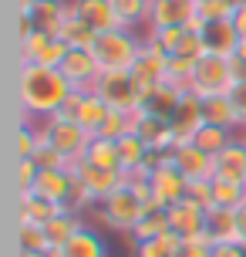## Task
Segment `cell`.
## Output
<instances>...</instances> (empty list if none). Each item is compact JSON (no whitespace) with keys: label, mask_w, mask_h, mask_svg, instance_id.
<instances>
[{"label":"cell","mask_w":246,"mask_h":257,"mask_svg":"<svg viewBox=\"0 0 246 257\" xmlns=\"http://www.w3.org/2000/svg\"><path fill=\"white\" fill-rule=\"evenodd\" d=\"M108 115H112V108H108V105H104L102 98L94 95V91H84V95H81L78 125L84 128V132H88L91 139H94V136L102 132V125H104V118H108Z\"/></svg>","instance_id":"cb8c5ba5"},{"label":"cell","mask_w":246,"mask_h":257,"mask_svg":"<svg viewBox=\"0 0 246 257\" xmlns=\"http://www.w3.org/2000/svg\"><path fill=\"white\" fill-rule=\"evenodd\" d=\"M196 11H199V21H230L233 17V7L226 0H202V4H196Z\"/></svg>","instance_id":"ee69618b"},{"label":"cell","mask_w":246,"mask_h":257,"mask_svg":"<svg viewBox=\"0 0 246 257\" xmlns=\"http://www.w3.org/2000/svg\"><path fill=\"white\" fill-rule=\"evenodd\" d=\"M40 142V125H20L17 128V139H14V149H17V159H30L34 149H38Z\"/></svg>","instance_id":"60d3db41"},{"label":"cell","mask_w":246,"mask_h":257,"mask_svg":"<svg viewBox=\"0 0 246 257\" xmlns=\"http://www.w3.org/2000/svg\"><path fill=\"white\" fill-rule=\"evenodd\" d=\"M61 210H64L61 203H51V200L38 196L34 190L17 193V223H38V227H48Z\"/></svg>","instance_id":"ac0fdd59"},{"label":"cell","mask_w":246,"mask_h":257,"mask_svg":"<svg viewBox=\"0 0 246 257\" xmlns=\"http://www.w3.org/2000/svg\"><path fill=\"white\" fill-rule=\"evenodd\" d=\"M44 125H48V142H51L58 153L68 159V166L71 163H81L84 153H88L91 146V136L78 122H64V118H44Z\"/></svg>","instance_id":"8992f818"},{"label":"cell","mask_w":246,"mask_h":257,"mask_svg":"<svg viewBox=\"0 0 246 257\" xmlns=\"http://www.w3.org/2000/svg\"><path fill=\"white\" fill-rule=\"evenodd\" d=\"M71 14L88 31H94V34H104V31H115L118 27L112 0H71Z\"/></svg>","instance_id":"2e32d148"},{"label":"cell","mask_w":246,"mask_h":257,"mask_svg":"<svg viewBox=\"0 0 246 257\" xmlns=\"http://www.w3.org/2000/svg\"><path fill=\"white\" fill-rule=\"evenodd\" d=\"M179 244H182V237L168 230L162 237H156V240H142V244L135 247V257H172Z\"/></svg>","instance_id":"d590c367"},{"label":"cell","mask_w":246,"mask_h":257,"mask_svg":"<svg viewBox=\"0 0 246 257\" xmlns=\"http://www.w3.org/2000/svg\"><path fill=\"white\" fill-rule=\"evenodd\" d=\"M135 136H138L152 153H172V149H176V132L168 125V118L145 115L138 108H135Z\"/></svg>","instance_id":"4fadbf2b"},{"label":"cell","mask_w":246,"mask_h":257,"mask_svg":"<svg viewBox=\"0 0 246 257\" xmlns=\"http://www.w3.org/2000/svg\"><path fill=\"white\" fill-rule=\"evenodd\" d=\"M74 95L71 81L61 75V68H48V64H20L17 71V98H20V112L30 118H51L58 108Z\"/></svg>","instance_id":"6da1fadb"},{"label":"cell","mask_w":246,"mask_h":257,"mask_svg":"<svg viewBox=\"0 0 246 257\" xmlns=\"http://www.w3.org/2000/svg\"><path fill=\"white\" fill-rule=\"evenodd\" d=\"M236 244L246 247V203L236 210Z\"/></svg>","instance_id":"681fc988"},{"label":"cell","mask_w":246,"mask_h":257,"mask_svg":"<svg viewBox=\"0 0 246 257\" xmlns=\"http://www.w3.org/2000/svg\"><path fill=\"white\" fill-rule=\"evenodd\" d=\"M17 257H48V254H40V250H20Z\"/></svg>","instance_id":"db71d44e"},{"label":"cell","mask_w":246,"mask_h":257,"mask_svg":"<svg viewBox=\"0 0 246 257\" xmlns=\"http://www.w3.org/2000/svg\"><path fill=\"white\" fill-rule=\"evenodd\" d=\"M172 159H176V166L186 173L189 183L212 180V176H216V156H209L206 149H199L196 142H189V146H176V149H172Z\"/></svg>","instance_id":"9a60e30c"},{"label":"cell","mask_w":246,"mask_h":257,"mask_svg":"<svg viewBox=\"0 0 246 257\" xmlns=\"http://www.w3.org/2000/svg\"><path fill=\"white\" fill-rule=\"evenodd\" d=\"M61 75L71 81V88L74 91H91L94 88V81L102 75V64L94 61V54L84 51V48H71L61 64Z\"/></svg>","instance_id":"8fae6325"},{"label":"cell","mask_w":246,"mask_h":257,"mask_svg":"<svg viewBox=\"0 0 246 257\" xmlns=\"http://www.w3.org/2000/svg\"><path fill=\"white\" fill-rule=\"evenodd\" d=\"M94 210H98V220H102L108 230H118V233H125V237H128V233L135 230V223L142 220L145 203L135 196V190H132L128 183H125L122 190L112 193L108 200H102Z\"/></svg>","instance_id":"3957f363"},{"label":"cell","mask_w":246,"mask_h":257,"mask_svg":"<svg viewBox=\"0 0 246 257\" xmlns=\"http://www.w3.org/2000/svg\"><path fill=\"white\" fill-rule=\"evenodd\" d=\"M30 159H34L40 169H68V159L58 153V149H54L48 139L38 142V149H34V156H30Z\"/></svg>","instance_id":"7bdbcfd3"},{"label":"cell","mask_w":246,"mask_h":257,"mask_svg":"<svg viewBox=\"0 0 246 257\" xmlns=\"http://www.w3.org/2000/svg\"><path fill=\"white\" fill-rule=\"evenodd\" d=\"M209 257H246V247L236 244V240H226V244H212Z\"/></svg>","instance_id":"c3c4849f"},{"label":"cell","mask_w":246,"mask_h":257,"mask_svg":"<svg viewBox=\"0 0 246 257\" xmlns=\"http://www.w3.org/2000/svg\"><path fill=\"white\" fill-rule=\"evenodd\" d=\"M115 7V17H118V27H135L148 24V14H152V0H112Z\"/></svg>","instance_id":"f1b7e54d"},{"label":"cell","mask_w":246,"mask_h":257,"mask_svg":"<svg viewBox=\"0 0 246 257\" xmlns=\"http://www.w3.org/2000/svg\"><path fill=\"white\" fill-rule=\"evenodd\" d=\"M17 244H20V250H40V254H48L51 250V237L38 223H17Z\"/></svg>","instance_id":"e575fe53"},{"label":"cell","mask_w":246,"mask_h":257,"mask_svg":"<svg viewBox=\"0 0 246 257\" xmlns=\"http://www.w3.org/2000/svg\"><path fill=\"white\" fill-rule=\"evenodd\" d=\"M34 193L51 200V203L64 206L68 193H71V169H40L38 183H34Z\"/></svg>","instance_id":"603a6c76"},{"label":"cell","mask_w":246,"mask_h":257,"mask_svg":"<svg viewBox=\"0 0 246 257\" xmlns=\"http://www.w3.org/2000/svg\"><path fill=\"white\" fill-rule=\"evenodd\" d=\"M246 203V183H230L212 176V206L222 210H240Z\"/></svg>","instance_id":"1f68e13d"},{"label":"cell","mask_w":246,"mask_h":257,"mask_svg":"<svg viewBox=\"0 0 246 257\" xmlns=\"http://www.w3.org/2000/svg\"><path fill=\"white\" fill-rule=\"evenodd\" d=\"M68 169H71L74 176H81V183L91 190V196H94L98 203H102V200H108L112 193H118L125 183H128V176H125L122 169H102V166L84 163V159H81V163H71Z\"/></svg>","instance_id":"30bf717a"},{"label":"cell","mask_w":246,"mask_h":257,"mask_svg":"<svg viewBox=\"0 0 246 257\" xmlns=\"http://www.w3.org/2000/svg\"><path fill=\"white\" fill-rule=\"evenodd\" d=\"M68 14H71V4H64V0H38L34 11L27 14V17L34 21L38 31H48L51 38H58L64 21H68Z\"/></svg>","instance_id":"7402d4cb"},{"label":"cell","mask_w":246,"mask_h":257,"mask_svg":"<svg viewBox=\"0 0 246 257\" xmlns=\"http://www.w3.org/2000/svg\"><path fill=\"white\" fill-rule=\"evenodd\" d=\"M61 254L64 257H108V244H104L91 227H81V230L61 247Z\"/></svg>","instance_id":"d4e9b609"},{"label":"cell","mask_w":246,"mask_h":257,"mask_svg":"<svg viewBox=\"0 0 246 257\" xmlns=\"http://www.w3.org/2000/svg\"><path fill=\"white\" fill-rule=\"evenodd\" d=\"M38 176H40V166L34 159H17V166H14V186H17V193L34 190Z\"/></svg>","instance_id":"b9f144b4"},{"label":"cell","mask_w":246,"mask_h":257,"mask_svg":"<svg viewBox=\"0 0 246 257\" xmlns=\"http://www.w3.org/2000/svg\"><path fill=\"white\" fill-rule=\"evenodd\" d=\"M81 227H84V223H81L78 213H71V210H61V213H58V217H54L51 223L44 227V230H48V237H51V247H64L68 240H71V237L81 230Z\"/></svg>","instance_id":"4dcf8cb0"},{"label":"cell","mask_w":246,"mask_h":257,"mask_svg":"<svg viewBox=\"0 0 246 257\" xmlns=\"http://www.w3.org/2000/svg\"><path fill=\"white\" fill-rule=\"evenodd\" d=\"M182 95H186V91L172 88V85L145 88V91H138V112H145V115H158V118H172V112H176V105H179Z\"/></svg>","instance_id":"d6986e66"},{"label":"cell","mask_w":246,"mask_h":257,"mask_svg":"<svg viewBox=\"0 0 246 257\" xmlns=\"http://www.w3.org/2000/svg\"><path fill=\"white\" fill-rule=\"evenodd\" d=\"M145 48V38H138L128 27H115L94 38L91 54L102 64V71H132V64L138 61V54Z\"/></svg>","instance_id":"7a4b0ae2"},{"label":"cell","mask_w":246,"mask_h":257,"mask_svg":"<svg viewBox=\"0 0 246 257\" xmlns=\"http://www.w3.org/2000/svg\"><path fill=\"white\" fill-rule=\"evenodd\" d=\"M192 71L196 61H186V58H168V71H166V85L179 91H192Z\"/></svg>","instance_id":"74e56055"},{"label":"cell","mask_w":246,"mask_h":257,"mask_svg":"<svg viewBox=\"0 0 246 257\" xmlns=\"http://www.w3.org/2000/svg\"><path fill=\"white\" fill-rule=\"evenodd\" d=\"M206 122L220 128H233L240 132V118H236V108L230 102V95H216V98H206Z\"/></svg>","instance_id":"f546056e"},{"label":"cell","mask_w":246,"mask_h":257,"mask_svg":"<svg viewBox=\"0 0 246 257\" xmlns=\"http://www.w3.org/2000/svg\"><path fill=\"white\" fill-rule=\"evenodd\" d=\"M148 153H152V149H148L135 132H128L125 139H118V156H122V169H125V176H135V173L145 166Z\"/></svg>","instance_id":"4316f807"},{"label":"cell","mask_w":246,"mask_h":257,"mask_svg":"<svg viewBox=\"0 0 246 257\" xmlns=\"http://www.w3.org/2000/svg\"><path fill=\"white\" fill-rule=\"evenodd\" d=\"M206 206L192 203L189 196L182 200V203L168 206V230L179 233L182 240H196V237H202L206 233Z\"/></svg>","instance_id":"7c38bea8"},{"label":"cell","mask_w":246,"mask_h":257,"mask_svg":"<svg viewBox=\"0 0 246 257\" xmlns=\"http://www.w3.org/2000/svg\"><path fill=\"white\" fill-rule=\"evenodd\" d=\"M209 250H212V240H209V233H202L196 240H182L172 257H209Z\"/></svg>","instance_id":"f6af8a7d"},{"label":"cell","mask_w":246,"mask_h":257,"mask_svg":"<svg viewBox=\"0 0 246 257\" xmlns=\"http://www.w3.org/2000/svg\"><path fill=\"white\" fill-rule=\"evenodd\" d=\"M243 139H246V128H243Z\"/></svg>","instance_id":"9f6ffc18"},{"label":"cell","mask_w":246,"mask_h":257,"mask_svg":"<svg viewBox=\"0 0 246 257\" xmlns=\"http://www.w3.org/2000/svg\"><path fill=\"white\" fill-rule=\"evenodd\" d=\"M168 125L176 132V146H189L199 136V128L206 125V98H199L196 91H186L168 118Z\"/></svg>","instance_id":"52a82bcc"},{"label":"cell","mask_w":246,"mask_h":257,"mask_svg":"<svg viewBox=\"0 0 246 257\" xmlns=\"http://www.w3.org/2000/svg\"><path fill=\"white\" fill-rule=\"evenodd\" d=\"M202 44H206V54H216V58H233L236 48H240V34H236L233 17L230 21H202Z\"/></svg>","instance_id":"e0dca14e"},{"label":"cell","mask_w":246,"mask_h":257,"mask_svg":"<svg viewBox=\"0 0 246 257\" xmlns=\"http://www.w3.org/2000/svg\"><path fill=\"white\" fill-rule=\"evenodd\" d=\"M189 200L209 210V206H212V180H196V183H189Z\"/></svg>","instance_id":"bcb514c9"},{"label":"cell","mask_w":246,"mask_h":257,"mask_svg":"<svg viewBox=\"0 0 246 257\" xmlns=\"http://www.w3.org/2000/svg\"><path fill=\"white\" fill-rule=\"evenodd\" d=\"M233 58H243V61H246V41H240V48H236Z\"/></svg>","instance_id":"f5cc1de1"},{"label":"cell","mask_w":246,"mask_h":257,"mask_svg":"<svg viewBox=\"0 0 246 257\" xmlns=\"http://www.w3.org/2000/svg\"><path fill=\"white\" fill-rule=\"evenodd\" d=\"M162 233H168V206H145L142 220L135 223V230L128 233V247L135 250V247L142 244V240H156V237H162Z\"/></svg>","instance_id":"44dd1931"},{"label":"cell","mask_w":246,"mask_h":257,"mask_svg":"<svg viewBox=\"0 0 246 257\" xmlns=\"http://www.w3.org/2000/svg\"><path fill=\"white\" fill-rule=\"evenodd\" d=\"M51 34L48 31H34L30 38L20 41V64H40V58L48 54V48H51Z\"/></svg>","instance_id":"8d00e7d4"},{"label":"cell","mask_w":246,"mask_h":257,"mask_svg":"<svg viewBox=\"0 0 246 257\" xmlns=\"http://www.w3.org/2000/svg\"><path fill=\"white\" fill-rule=\"evenodd\" d=\"M172 58H186V61H199V58H206V44H202V34L192 31V27H186L182 31L179 44H176V51Z\"/></svg>","instance_id":"f35d334b"},{"label":"cell","mask_w":246,"mask_h":257,"mask_svg":"<svg viewBox=\"0 0 246 257\" xmlns=\"http://www.w3.org/2000/svg\"><path fill=\"white\" fill-rule=\"evenodd\" d=\"M236 85L233 78V64L230 58H216V54H206L196 61L192 71V91L199 98H216V95H230Z\"/></svg>","instance_id":"277c9868"},{"label":"cell","mask_w":246,"mask_h":257,"mask_svg":"<svg viewBox=\"0 0 246 257\" xmlns=\"http://www.w3.org/2000/svg\"><path fill=\"white\" fill-rule=\"evenodd\" d=\"M199 17L196 0H152V14L145 27H189Z\"/></svg>","instance_id":"5bb4252c"},{"label":"cell","mask_w":246,"mask_h":257,"mask_svg":"<svg viewBox=\"0 0 246 257\" xmlns=\"http://www.w3.org/2000/svg\"><path fill=\"white\" fill-rule=\"evenodd\" d=\"M91 91L115 112H135L138 108V85L128 71H102Z\"/></svg>","instance_id":"5b68a950"},{"label":"cell","mask_w":246,"mask_h":257,"mask_svg":"<svg viewBox=\"0 0 246 257\" xmlns=\"http://www.w3.org/2000/svg\"><path fill=\"white\" fill-rule=\"evenodd\" d=\"M206 233H209V240H212V244L236 240V210L209 206V213H206Z\"/></svg>","instance_id":"484cf974"},{"label":"cell","mask_w":246,"mask_h":257,"mask_svg":"<svg viewBox=\"0 0 246 257\" xmlns=\"http://www.w3.org/2000/svg\"><path fill=\"white\" fill-rule=\"evenodd\" d=\"M168 58H172V54H166L162 48H158V44L145 41V48H142V54H138V61L132 64V71H128V75L135 78L138 91H145V88H156V85H166Z\"/></svg>","instance_id":"9c48e42d"},{"label":"cell","mask_w":246,"mask_h":257,"mask_svg":"<svg viewBox=\"0 0 246 257\" xmlns=\"http://www.w3.org/2000/svg\"><path fill=\"white\" fill-rule=\"evenodd\" d=\"M148 183H152V193H156L158 206H176L189 196V180H186V173L176 166L172 153H168L166 159H162V166L148 176Z\"/></svg>","instance_id":"ba28073f"},{"label":"cell","mask_w":246,"mask_h":257,"mask_svg":"<svg viewBox=\"0 0 246 257\" xmlns=\"http://www.w3.org/2000/svg\"><path fill=\"white\" fill-rule=\"evenodd\" d=\"M233 24H236V34H240V41H246V7L233 11Z\"/></svg>","instance_id":"f907efd6"},{"label":"cell","mask_w":246,"mask_h":257,"mask_svg":"<svg viewBox=\"0 0 246 257\" xmlns=\"http://www.w3.org/2000/svg\"><path fill=\"white\" fill-rule=\"evenodd\" d=\"M88 206H98V200L91 196V190L81 183V176H74L71 173V193H68V200H64V210H71V213H84Z\"/></svg>","instance_id":"ab89813d"},{"label":"cell","mask_w":246,"mask_h":257,"mask_svg":"<svg viewBox=\"0 0 246 257\" xmlns=\"http://www.w3.org/2000/svg\"><path fill=\"white\" fill-rule=\"evenodd\" d=\"M216 180L246 183V139L236 136L220 156H216Z\"/></svg>","instance_id":"ffe728a7"},{"label":"cell","mask_w":246,"mask_h":257,"mask_svg":"<svg viewBox=\"0 0 246 257\" xmlns=\"http://www.w3.org/2000/svg\"><path fill=\"white\" fill-rule=\"evenodd\" d=\"M84 163L91 166H102V169H122V156H118V142L115 139H104V136H94L84 153ZM125 173V169H122Z\"/></svg>","instance_id":"83f0119b"},{"label":"cell","mask_w":246,"mask_h":257,"mask_svg":"<svg viewBox=\"0 0 246 257\" xmlns=\"http://www.w3.org/2000/svg\"><path fill=\"white\" fill-rule=\"evenodd\" d=\"M34 4H38V0H17V11H20V14H30V11H34Z\"/></svg>","instance_id":"816d5d0a"},{"label":"cell","mask_w":246,"mask_h":257,"mask_svg":"<svg viewBox=\"0 0 246 257\" xmlns=\"http://www.w3.org/2000/svg\"><path fill=\"white\" fill-rule=\"evenodd\" d=\"M233 139H236V132H233V128H220V125H209V122H206V125L199 128V136H196L192 142L199 146V149H206L209 156H220V153H222V149H226V146H230Z\"/></svg>","instance_id":"d6a6232c"},{"label":"cell","mask_w":246,"mask_h":257,"mask_svg":"<svg viewBox=\"0 0 246 257\" xmlns=\"http://www.w3.org/2000/svg\"><path fill=\"white\" fill-rule=\"evenodd\" d=\"M58 38L64 41L68 48H84V51H91V44H94V31H88V27L81 24L74 14H68V21H64V27H61V34Z\"/></svg>","instance_id":"836d02e7"},{"label":"cell","mask_w":246,"mask_h":257,"mask_svg":"<svg viewBox=\"0 0 246 257\" xmlns=\"http://www.w3.org/2000/svg\"><path fill=\"white\" fill-rule=\"evenodd\" d=\"M230 102H233V108H236L240 132H243V128H246V85H233V91H230Z\"/></svg>","instance_id":"7dc6e473"},{"label":"cell","mask_w":246,"mask_h":257,"mask_svg":"<svg viewBox=\"0 0 246 257\" xmlns=\"http://www.w3.org/2000/svg\"><path fill=\"white\" fill-rule=\"evenodd\" d=\"M226 4H230L233 11H240V7H246V0H226Z\"/></svg>","instance_id":"11a10c76"},{"label":"cell","mask_w":246,"mask_h":257,"mask_svg":"<svg viewBox=\"0 0 246 257\" xmlns=\"http://www.w3.org/2000/svg\"><path fill=\"white\" fill-rule=\"evenodd\" d=\"M196 4H202V0H196Z\"/></svg>","instance_id":"6f0895ef"}]
</instances>
